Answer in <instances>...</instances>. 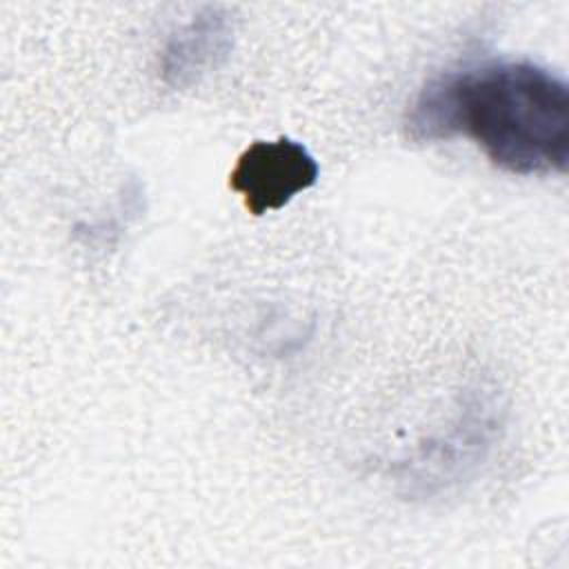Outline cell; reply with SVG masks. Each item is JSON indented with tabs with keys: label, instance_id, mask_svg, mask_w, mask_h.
<instances>
[{
	"label": "cell",
	"instance_id": "obj_3",
	"mask_svg": "<svg viewBox=\"0 0 569 569\" xmlns=\"http://www.w3.org/2000/svg\"><path fill=\"white\" fill-rule=\"evenodd\" d=\"M231 44L233 24L229 16L216 7L200 11L169 38L160 60L162 80L173 89L191 87L227 60Z\"/></svg>",
	"mask_w": 569,
	"mask_h": 569
},
{
	"label": "cell",
	"instance_id": "obj_1",
	"mask_svg": "<svg viewBox=\"0 0 569 569\" xmlns=\"http://www.w3.org/2000/svg\"><path fill=\"white\" fill-rule=\"evenodd\" d=\"M405 131L416 142L469 136L511 173L565 171L569 89L527 60H489L431 78L411 102Z\"/></svg>",
	"mask_w": 569,
	"mask_h": 569
},
{
	"label": "cell",
	"instance_id": "obj_2",
	"mask_svg": "<svg viewBox=\"0 0 569 569\" xmlns=\"http://www.w3.org/2000/svg\"><path fill=\"white\" fill-rule=\"evenodd\" d=\"M316 180V158L307 147L289 138L251 142L229 173V187L242 196L253 216L284 207Z\"/></svg>",
	"mask_w": 569,
	"mask_h": 569
}]
</instances>
